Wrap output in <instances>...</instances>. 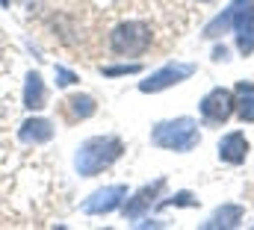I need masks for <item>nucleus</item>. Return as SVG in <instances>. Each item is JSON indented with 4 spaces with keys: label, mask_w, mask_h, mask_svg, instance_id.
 Masks as SVG:
<instances>
[{
    "label": "nucleus",
    "mask_w": 254,
    "mask_h": 230,
    "mask_svg": "<svg viewBox=\"0 0 254 230\" xmlns=\"http://www.w3.org/2000/svg\"><path fill=\"white\" fill-rule=\"evenodd\" d=\"M192 74H195V65H192V62H166L163 68L151 71V74H148V80H142V83H139V92H142V95L166 92V89H172V86L187 83Z\"/></svg>",
    "instance_id": "4"
},
{
    "label": "nucleus",
    "mask_w": 254,
    "mask_h": 230,
    "mask_svg": "<svg viewBox=\"0 0 254 230\" xmlns=\"http://www.w3.org/2000/svg\"><path fill=\"white\" fill-rule=\"evenodd\" d=\"M219 160L222 163H228V166H243L246 160H249V151H252V145H249V139H246V133H240V130H231V133H225L222 139H219Z\"/></svg>",
    "instance_id": "9"
},
{
    "label": "nucleus",
    "mask_w": 254,
    "mask_h": 230,
    "mask_svg": "<svg viewBox=\"0 0 254 230\" xmlns=\"http://www.w3.org/2000/svg\"><path fill=\"white\" fill-rule=\"evenodd\" d=\"M122 157H125V142L116 133L89 136L86 142H80L74 154V169L80 177H95V174L107 172L110 166H116Z\"/></svg>",
    "instance_id": "1"
},
{
    "label": "nucleus",
    "mask_w": 254,
    "mask_h": 230,
    "mask_svg": "<svg viewBox=\"0 0 254 230\" xmlns=\"http://www.w3.org/2000/svg\"><path fill=\"white\" fill-rule=\"evenodd\" d=\"M198 3H210V0H198Z\"/></svg>",
    "instance_id": "23"
},
{
    "label": "nucleus",
    "mask_w": 254,
    "mask_h": 230,
    "mask_svg": "<svg viewBox=\"0 0 254 230\" xmlns=\"http://www.w3.org/2000/svg\"><path fill=\"white\" fill-rule=\"evenodd\" d=\"M201 142V130L198 121L190 115H178L169 121H157L151 130V145L163 148V151H175V154H190Z\"/></svg>",
    "instance_id": "2"
},
{
    "label": "nucleus",
    "mask_w": 254,
    "mask_h": 230,
    "mask_svg": "<svg viewBox=\"0 0 254 230\" xmlns=\"http://www.w3.org/2000/svg\"><path fill=\"white\" fill-rule=\"evenodd\" d=\"M254 92V83H237V95H249Z\"/></svg>",
    "instance_id": "20"
},
{
    "label": "nucleus",
    "mask_w": 254,
    "mask_h": 230,
    "mask_svg": "<svg viewBox=\"0 0 254 230\" xmlns=\"http://www.w3.org/2000/svg\"><path fill=\"white\" fill-rule=\"evenodd\" d=\"M68 107H71L74 118H92V115L98 113V104H95L92 95H71L68 98Z\"/></svg>",
    "instance_id": "14"
},
{
    "label": "nucleus",
    "mask_w": 254,
    "mask_h": 230,
    "mask_svg": "<svg viewBox=\"0 0 254 230\" xmlns=\"http://www.w3.org/2000/svg\"><path fill=\"white\" fill-rule=\"evenodd\" d=\"M54 74H57V86H60V89H68V86H74V83L80 80V77H77L71 68H65V65H57Z\"/></svg>",
    "instance_id": "18"
},
{
    "label": "nucleus",
    "mask_w": 254,
    "mask_h": 230,
    "mask_svg": "<svg viewBox=\"0 0 254 230\" xmlns=\"http://www.w3.org/2000/svg\"><path fill=\"white\" fill-rule=\"evenodd\" d=\"M163 192H166V177H157V180L145 183L136 195L125 198V204H122V216H125V219H139V216H145L154 204H160Z\"/></svg>",
    "instance_id": "7"
},
{
    "label": "nucleus",
    "mask_w": 254,
    "mask_h": 230,
    "mask_svg": "<svg viewBox=\"0 0 254 230\" xmlns=\"http://www.w3.org/2000/svg\"><path fill=\"white\" fill-rule=\"evenodd\" d=\"M142 71V65L139 62H125V65H104L101 68V74L107 77V80H113V77H127V74H139Z\"/></svg>",
    "instance_id": "16"
},
{
    "label": "nucleus",
    "mask_w": 254,
    "mask_h": 230,
    "mask_svg": "<svg viewBox=\"0 0 254 230\" xmlns=\"http://www.w3.org/2000/svg\"><path fill=\"white\" fill-rule=\"evenodd\" d=\"M234 39H237V51L243 57H252L254 54V21L234 27Z\"/></svg>",
    "instance_id": "13"
},
{
    "label": "nucleus",
    "mask_w": 254,
    "mask_h": 230,
    "mask_svg": "<svg viewBox=\"0 0 254 230\" xmlns=\"http://www.w3.org/2000/svg\"><path fill=\"white\" fill-rule=\"evenodd\" d=\"M237 118L243 121V124H254V92L249 95H240V101H237Z\"/></svg>",
    "instance_id": "15"
},
{
    "label": "nucleus",
    "mask_w": 254,
    "mask_h": 230,
    "mask_svg": "<svg viewBox=\"0 0 254 230\" xmlns=\"http://www.w3.org/2000/svg\"><path fill=\"white\" fill-rule=\"evenodd\" d=\"M213 59H216V62H225V59H228V48H225V45H219V48L213 51Z\"/></svg>",
    "instance_id": "19"
},
{
    "label": "nucleus",
    "mask_w": 254,
    "mask_h": 230,
    "mask_svg": "<svg viewBox=\"0 0 254 230\" xmlns=\"http://www.w3.org/2000/svg\"><path fill=\"white\" fill-rule=\"evenodd\" d=\"M45 104H48L45 80H42L39 71H30V74H27V83H24V107H27L30 113H36V110H42Z\"/></svg>",
    "instance_id": "12"
},
{
    "label": "nucleus",
    "mask_w": 254,
    "mask_h": 230,
    "mask_svg": "<svg viewBox=\"0 0 254 230\" xmlns=\"http://www.w3.org/2000/svg\"><path fill=\"white\" fill-rule=\"evenodd\" d=\"M0 6H9V0H0Z\"/></svg>",
    "instance_id": "22"
},
{
    "label": "nucleus",
    "mask_w": 254,
    "mask_h": 230,
    "mask_svg": "<svg viewBox=\"0 0 254 230\" xmlns=\"http://www.w3.org/2000/svg\"><path fill=\"white\" fill-rule=\"evenodd\" d=\"M18 139H21L24 145H45V142H51V139H54V124H51L48 118L33 115V118H27V121L21 124Z\"/></svg>",
    "instance_id": "11"
},
{
    "label": "nucleus",
    "mask_w": 254,
    "mask_h": 230,
    "mask_svg": "<svg viewBox=\"0 0 254 230\" xmlns=\"http://www.w3.org/2000/svg\"><path fill=\"white\" fill-rule=\"evenodd\" d=\"M139 228H163L160 219H148V222H139Z\"/></svg>",
    "instance_id": "21"
},
{
    "label": "nucleus",
    "mask_w": 254,
    "mask_h": 230,
    "mask_svg": "<svg viewBox=\"0 0 254 230\" xmlns=\"http://www.w3.org/2000/svg\"><path fill=\"white\" fill-rule=\"evenodd\" d=\"M243 219H246V210L240 207V204H222V207H216V213L204 222V230H234L243 225Z\"/></svg>",
    "instance_id": "10"
},
{
    "label": "nucleus",
    "mask_w": 254,
    "mask_h": 230,
    "mask_svg": "<svg viewBox=\"0 0 254 230\" xmlns=\"http://www.w3.org/2000/svg\"><path fill=\"white\" fill-rule=\"evenodd\" d=\"M195 204H198V198L192 195L190 189H181V192H175L172 198L160 201V207H195Z\"/></svg>",
    "instance_id": "17"
},
{
    "label": "nucleus",
    "mask_w": 254,
    "mask_h": 230,
    "mask_svg": "<svg viewBox=\"0 0 254 230\" xmlns=\"http://www.w3.org/2000/svg\"><path fill=\"white\" fill-rule=\"evenodd\" d=\"M154 42V33L145 21H122L110 33V51L116 57H142Z\"/></svg>",
    "instance_id": "3"
},
{
    "label": "nucleus",
    "mask_w": 254,
    "mask_h": 230,
    "mask_svg": "<svg viewBox=\"0 0 254 230\" xmlns=\"http://www.w3.org/2000/svg\"><path fill=\"white\" fill-rule=\"evenodd\" d=\"M249 21H254V0H231V6L204 27V39H219L225 33H234V27L249 24Z\"/></svg>",
    "instance_id": "6"
},
{
    "label": "nucleus",
    "mask_w": 254,
    "mask_h": 230,
    "mask_svg": "<svg viewBox=\"0 0 254 230\" xmlns=\"http://www.w3.org/2000/svg\"><path fill=\"white\" fill-rule=\"evenodd\" d=\"M234 110H237V98H234V92L225 89V86L210 89V92L201 98V104H198L201 121H204V124H213V127L225 124V121L234 115Z\"/></svg>",
    "instance_id": "5"
},
{
    "label": "nucleus",
    "mask_w": 254,
    "mask_h": 230,
    "mask_svg": "<svg viewBox=\"0 0 254 230\" xmlns=\"http://www.w3.org/2000/svg\"><path fill=\"white\" fill-rule=\"evenodd\" d=\"M125 198H127V186H122V183L104 186V189H98V192H92V195L86 198L83 213H86V216H107V213H116V210H122Z\"/></svg>",
    "instance_id": "8"
}]
</instances>
